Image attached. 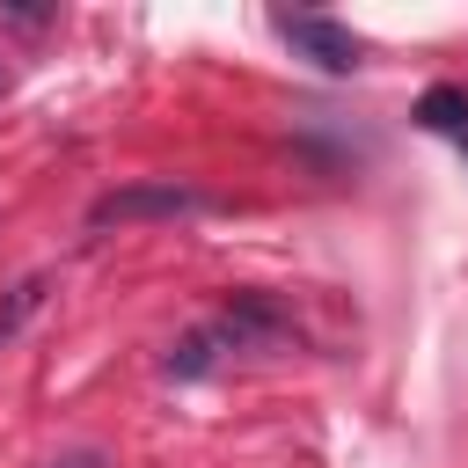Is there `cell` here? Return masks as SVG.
I'll return each instance as SVG.
<instances>
[{"label": "cell", "instance_id": "cell-1", "mask_svg": "<svg viewBox=\"0 0 468 468\" xmlns=\"http://www.w3.org/2000/svg\"><path fill=\"white\" fill-rule=\"evenodd\" d=\"M271 29L292 44V58H307V66H322V73H358V66H366V44H358L344 22H329V15L278 7V15H271Z\"/></svg>", "mask_w": 468, "mask_h": 468}, {"label": "cell", "instance_id": "cell-2", "mask_svg": "<svg viewBox=\"0 0 468 468\" xmlns=\"http://www.w3.org/2000/svg\"><path fill=\"white\" fill-rule=\"evenodd\" d=\"M212 197L190 190V183H132V190H102L88 205V227H132V219H190L205 212Z\"/></svg>", "mask_w": 468, "mask_h": 468}, {"label": "cell", "instance_id": "cell-3", "mask_svg": "<svg viewBox=\"0 0 468 468\" xmlns=\"http://www.w3.org/2000/svg\"><path fill=\"white\" fill-rule=\"evenodd\" d=\"M205 336L227 344V351H241V344H278V336H285V314H278V300H263V292H234V300L205 322Z\"/></svg>", "mask_w": 468, "mask_h": 468}, {"label": "cell", "instance_id": "cell-4", "mask_svg": "<svg viewBox=\"0 0 468 468\" xmlns=\"http://www.w3.org/2000/svg\"><path fill=\"white\" fill-rule=\"evenodd\" d=\"M410 117H417L424 132H439V139H453V146L468 154V95H461V88H446V80H439V88H424Z\"/></svg>", "mask_w": 468, "mask_h": 468}, {"label": "cell", "instance_id": "cell-5", "mask_svg": "<svg viewBox=\"0 0 468 468\" xmlns=\"http://www.w3.org/2000/svg\"><path fill=\"white\" fill-rule=\"evenodd\" d=\"M37 307H44V278H22V285H7V292H0V344H15V329H22Z\"/></svg>", "mask_w": 468, "mask_h": 468}, {"label": "cell", "instance_id": "cell-6", "mask_svg": "<svg viewBox=\"0 0 468 468\" xmlns=\"http://www.w3.org/2000/svg\"><path fill=\"white\" fill-rule=\"evenodd\" d=\"M51 7H0V29H51Z\"/></svg>", "mask_w": 468, "mask_h": 468}, {"label": "cell", "instance_id": "cell-7", "mask_svg": "<svg viewBox=\"0 0 468 468\" xmlns=\"http://www.w3.org/2000/svg\"><path fill=\"white\" fill-rule=\"evenodd\" d=\"M51 468H110V461H102V446H73V453H58Z\"/></svg>", "mask_w": 468, "mask_h": 468}, {"label": "cell", "instance_id": "cell-8", "mask_svg": "<svg viewBox=\"0 0 468 468\" xmlns=\"http://www.w3.org/2000/svg\"><path fill=\"white\" fill-rule=\"evenodd\" d=\"M7 80H15V73H7V66H0V95H7Z\"/></svg>", "mask_w": 468, "mask_h": 468}]
</instances>
